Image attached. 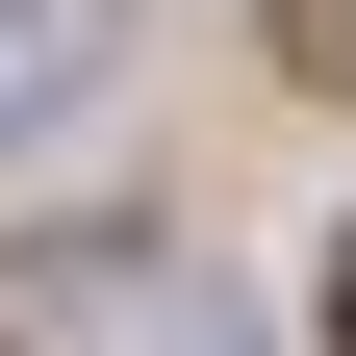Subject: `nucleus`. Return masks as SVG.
Listing matches in <instances>:
<instances>
[{
  "mask_svg": "<svg viewBox=\"0 0 356 356\" xmlns=\"http://www.w3.org/2000/svg\"><path fill=\"white\" fill-rule=\"evenodd\" d=\"M0 331H26V356H254L204 254H127V229H102V254H51V280L0 305Z\"/></svg>",
  "mask_w": 356,
  "mask_h": 356,
  "instance_id": "f257e3e1",
  "label": "nucleus"
},
{
  "mask_svg": "<svg viewBox=\"0 0 356 356\" xmlns=\"http://www.w3.org/2000/svg\"><path fill=\"white\" fill-rule=\"evenodd\" d=\"M102 26H127V0H0V127H51L76 76H102Z\"/></svg>",
  "mask_w": 356,
  "mask_h": 356,
  "instance_id": "f03ea898",
  "label": "nucleus"
},
{
  "mask_svg": "<svg viewBox=\"0 0 356 356\" xmlns=\"http://www.w3.org/2000/svg\"><path fill=\"white\" fill-rule=\"evenodd\" d=\"M280 51H305V76H356V0H280Z\"/></svg>",
  "mask_w": 356,
  "mask_h": 356,
  "instance_id": "7ed1b4c3",
  "label": "nucleus"
},
{
  "mask_svg": "<svg viewBox=\"0 0 356 356\" xmlns=\"http://www.w3.org/2000/svg\"><path fill=\"white\" fill-rule=\"evenodd\" d=\"M331 331H356V254H331Z\"/></svg>",
  "mask_w": 356,
  "mask_h": 356,
  "instance_id": "20e7f679",
  "label": "nucleus"
},
{
  "mask_svg": "<svg viewBox=\"0 0 356 356\" xmlns=\"http://www.w3.org/2000/svg\"><path fill=\"white\" fill-rule=\"evenodd\" d=\"M0 356H26V331H0Z\"/></svg>",
  "mask_w": 356,
  "mask_h": 356,
  "instance_id": "39448f33",
  "label": "nucleus"
}]
</instances>
